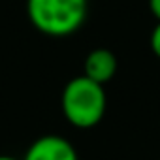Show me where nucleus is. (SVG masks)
Here are the masks:
<instances>
[{"mask_svg": "<svg viewBox=\"0 0 160 160\" xmlns=\"http://www.w3.org/2000/svg\"><path fill=\"white\" fill-rule=\"evenodd\" d=\"M151 49H152V53L160 58V23L154 27V30H152V34H151Z\"/></svg>", "mask_w": 160, "mask_h": 160, "instance_id": "5", "label": "nucleus"}, {"mask_svg": "<svg viewBox=\"0 0 160 160\" xmlns=\"http://www.w3.org/2000/svg\"><path fill=\"white\" fill-rule=\"evenodd\" d=\"M149 8H151V13L160 23V0H149Z\"/></svg>", "mask_w": 160, "mask_h": 160, "instance_id": "6", "label": "nucleus"}, {"mask_svg": "<svg viewBox=\"0 0 160 160\" xmlns=\"http://www.w3.org/2000/svg\"><path fill=\"white\" fill-rule=\"evenodd\" d=\"M23 160H79L73 145L62 136H42L38 138Z\"/></svg>", "mask_w": 160, "mask_h": 160, "instance_id": "3", "label": "nucleus"}, {"mask_svg": "<svg viewBox=\"0 0 160 160\" xmlns=\"http://www.w3.org/2000/svg\"><path fill=\"white\" fill-rule=\"evenodd\" d=\"M87 0H27V13L32 27L47 36H70L87 19Z\"/></svg>", "mask_w": 160, "mask_h": 160, "instance_id": "1", "label": "nucleus"}, {"mask_svg": "<svg viewBox=\"0 0 160 160\" xmlns=\"http://www.w3.org/2000/svg\"><path fill=\"white\" fill-rule=\"evenodd\" d=\"M83 75L92 79L94 83H108L113 79V75L117 73V57L104 47L92 49L87 58H85V66H83Z\"/></svg>", "mask_w": 160, "mask_h": 160, "instance_id": "4", "label": "nucleus"}, {"mask_svg": "<svg viewBox=\"0 0 160 160\" xmlns=\"http://www.w3.org/2000/svg\"><path fill=\"white\" fill-rule=\"evenodd\" d=\"M106 91L104 85L79 75L66 83L60 98L64 119L75 128H92L106 113Z\"/></svg>", "mask_w": 160, "mask_h": 160, "instance_id": "2", "label": "nucleus"}, {"mask_svg": "<svg viewBox=\"0 0 160 160\" xmlns=\"http://www.w3.org/2000/svg\"><path fill=\"white\" fill-rule=\"evenodd\" d=\"M0 160H19L15 156H8V154H0Z\"/></svg>", "mask_w": 160, "mask_h": 160, "instance_id": "7", "label": "nucleus"}]
</instances>
